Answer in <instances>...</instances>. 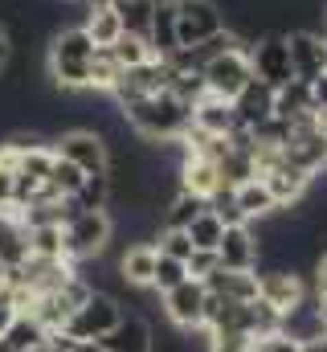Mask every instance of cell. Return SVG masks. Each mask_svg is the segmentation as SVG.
I'll return each mask as SVG.
<instances>
[{
    "mask_svg": "<svg viewBox=\"0 0 327 352\" xmlns=\"http://www.w3.org/2000/svg\"><path fill=\"white\" fill-rule=\"evenodd\" d=\"M127 127L148 140V144H176L188 127H192V107L180 102L172 90H156V94H144L127 107H119Z\"/></svg>",
    "mask_w": 327,
    "mask_h": 352,
    "instance_id": "cell-1",
    "label": "cell"
},
{
    "mask_svg": "<svg viewBox=\"0 0 327 352\" xmlns=\"http://www.w3.org/2000/svg\"><path fill=\"white\" fill-rule=\"evenodd\" d=\"M94 50H98V45L86 37L82 25L58 29V33L49 37V50H45V74L54 78V87H62V90H86L90 87Z\"/></svg>",
    "mask_w": 327,
    "mask_h": 352,
    "instance_id": "cell-2",
    "label": "cell"
},
{
    "mask_svg": "<svg viewBox=\"0 0 327 352\" xmlns=\"http://www.w3.org/2000/svg\"><path fill=\"white\" fill-rule=\"evenodd\" d=\"M62 238H66V258L74 266L102 258L115 238V217L106 209H74L62 221Z\"/></svg>",
    "mask_w": 327,
    "mask_h": 352,
    "instance_id": "cell-3",
    "label": "cell"
},
{
    "mask_svg": "<svg viewBox=\"0 0 327 352\" xmlns=\"http://www.w3.org/2000/svg\"><path fill=\"white\" fill-rule=\"evenodd\" d=\"M49 148H54V156H62L66 164H74L82 176H102L111 168V144L94 127H70Z\"/></svg>",
    "mask_w": 327,
    "mask_h": 352,
    "instance_id": "cell-4",
    "label": "cell"
},
{
    "mask_svg": "<svg viewBox=\"0 0 327 352\" xmlns=\"http://www.w3.org/2000/svg\"><path fill=\"white\" fill-rule=\"evenodd\" d=\"M119 320H123V299L115 291H90V299L74 307L62 332H70L74 340H102Z\"/></svg>",
    "mask_w": 327,
    "mask_h": 352,
    "instance_id": "cell-5",
    "label": "cell"
},
{
    "mask_svg": "<svg viewBox=\"0 0 327 352\" xmlns=\"http://www.w3.org/2000/svg\"><path fill=\"white\" fill-rule=\"evenodd\" d=\"M172 8H176L180 50H192V45L225 33V8L217 0H172Z\"/></svg>",
    "mask_w": 327,
    "mask_h": 352,
    "instance_id": "cell-6",
    "label": "cell"
},
{
    "mask_svg": "<svg viewBox=\"0 0 327 352\" xmlns=\"http://www.w3.org/2000/svg\"><path fill=\"white\" fill-rule=\"evenodd\" d=\"M201 78H205V90H209V94L234 102L245 90V82L253 78L249 50H221V54H213L209 62H201Z\"/></svg>",
    "mask_w": 327,
    "mask_h": 352,
    "instance_id": "cell-7",
    "label": "cell"
},
{
    "mask_svg": "<svg viewBox=\"0 0 327 352\" xmlns=\"http://www.w3.org/2000/svg\"><path fill=\"white\" fill-rule=\"evenodd\" d=\"M249 66H253V78L266 82L270 90L286 87L295 78L291 70V50H286V33H262L249 41Z\"/></svg>",
    "mask_w": 327,
    "mask_h": 352,
    "instance_id": "cell-8",
    "label": "cell"
},
{
    "mask_svg": "<svg viewBox=\"0 0 327 352\" xmlns=\"http://www.w3.org/2000/svg\"><path fill=\"white\" fill-rule=\"evenodd\" d=\"M160 299H164V320H168V324H176V328H184V332H192V328L205 324L209 287H205L201 278H184V283H176L172 291H164Z\"/></svg>",
    "mask_w": 327,
    "mask_h": 352,
    "instance_id": "cell-9",
    "label": "cell"
},
{
    "mask_svg": "<svg viewBox=\"0 0 327 352\" xmlns=\"http://www.w3.org/2000/svg\"><path fill=\"white\" fill-rule=\"evenodd\" d=\"M286 50H291V70L303 82H315L327 74V45L315 29H291L286 33Z\"/></svg>",
    "mask_w": 327,
    "mask_h": 352,
    "instance_id": "cell-10",
    "label": "cell"
},
{
    "mask_svg": "<svg viewBox=\"0 0 327 352\" xmlns=\"http://www.w3.org/2000/svg\"><path fill=\"white\" fill-rule=\"evenodd\" d=\"M258 274V299H266L274 311H295L303 299H307V287H303V278H299V270H282V266H274V270H253Z\"/></svg>",
    "mask_w": 327,
    "mask_h": 352,
    "instance_id": "cell-11",
    "label": "cell"
},
{
    "mask_svg": "<svg viewBox=\"0 0 327 352\" xmlns=\"http://www.w3.org/2000/svg\"><path fill=\"white\" fill-rule=\"evenodd\" d=\"M192 127L205 131V135H234L242 123H238V111H234L229 98H217V94L205 90V94L192 102Z\"/></svg>",
    "mask_w": 327,
    "mask_h": 352,
    "instance_id": "cell-12",
    "label": "cell"
},
{
    "mask_svg": "<svg viewBox=\"0 0 327 352\" xmlns=\"http://www.w3.org/2000/svg\"><path fill=\"white\" fill-rule=\"evenodd\" d=\"M234 111H238V123H242L245 131L266 127L274 119V90L266 87V82H258V78H249L245 90L234 98Z\"/></svg>",
    "mask_w": 327,
    "mask_h": 352,
    "instance_id": "cell-13",
    "label": "cell"
},
{
    "mask_svg": "<svg viewBox=\"0 0 327 352\" xmlns=\"http://www.w3.org/2000/svg\"><path fill=\"white\" fill-rule=\"evenodd\" d=\"M217 263L225 270H258V238L249 226H225V238L217 246Z\"/></svg>",
    "mask_w": 327,
    "mask_h": 352,
    "instance_id": "cell-14",
    "label": "cell"
},
{
    "mask_svg": "<svg viewBox=\"0 0 327 352\" xmlns=\"http://www.w3.org/2000/svg\"><path fill=\"white\" fill-rule=\"evenodd\" d=\"M25 258H29V230L21 221V209L8 205L0 209V270L21 266Z\"/></svg>",
    "mask_w": 327,
    "mask_h": 352,
    "instance_id": "cell-15",
    "label": "cell"
},
{
    "mask_svg": "<svg viewBox=\"0 0 327 352\" xmlns=\"http://www.w3.org/2000/svg\"><path fill=\"white\" fill-rule=\"evenodd\" d=\"M156 242H131L123 254H119V283L123 287H152V274H156Z\"/></svg>",
    "mask_w": 327,
    "mask_h": 352,
    "instance_id": "cell-16",
    "label": "cell"
},
{
    "mask_svg": "<svg viewBox=\"0 0 327 352\" xmlns=\"http://www.w3.org/2000/svg\"><path fill=\"white\" fill-rule=\"evenodd\" d=\"M106 352H152V324L144 316H127L98 340Z\"/></svg>",
    "mask_w": 327,
    "mask_h": 352,
    "instance_id": "cell-17",
    "label": "cell"
},
{
    "mask_svg": "<svg viewBox=\"0 0 327 352\" xmlns=\"http://www.w3.org/2000/svg\"><path fill=\"white\" fill-rule=\"evenodd\" d=\"M205 287H209V295H217V299H229V303H249V299H258V274L253 270H225V266H217L209 278H201Z\"/></svg>",
    "mask_w": 327,
    "mask_h": 352,
    "instance_id": "cell-18",
    "label": "cell"
},
{
    "mask_svg": "<svg viewBox=\"0 0 327 352\" xmlns=\"http://www.w3.org/2000/svg\"><path fill=\"white\" fill-rule=\"evenodd\" d=\"M229 192H234V205L245 213V221H266V217L278 213V201L270 197V188H266L262 176H249L242 184H234Z\"/></svg>",
    "mask_w": 327,
    "mask_h": 352,
    "instance_id": "cell-19",
    "label": "cell"
},
{
    "mask_svg": "<svg viewBox=\"0 0 327 352\" xmlns=\"http://www.w3.org/2000/svg\"><path fill=\"white\" fill-rule=\"evenodd\" d=\"M148 45L156 58H172L180 50V37H176V8L172 0H156V12H152V29H148Z\"/></svg>",
    "mask_w": 327,
    "mask_h": 352,
    "instance_id": "cell-20",
    "label": "cell"
},
{
    "mask_svg": "<svg viewBox=\"0 0 327 352\" xmlns=\"http://www.w3.org/2000/svg\"><path fill=\"white\" fill-rule=\"evenodd\" d=\"M307 111H315L311 82H303V78H291L286 87L274 90V119H278V123H291V119H299V115H307Z\"/></svg>",
    "mask_w": 327,
    "mask_h": 352,
    "instance_id": "cell-21",
    "label": "cell"
},
{
    "mask_svg": "<svg viewBox=\"0 0 327 352\" xmlns=\"http://www.w3.org/2000/svg\"><path fill=\"white\" fill-rule=\"evenodd\" d=\"M205 209H209V201H205V197L176 188V192H172V201L164 205V213H160V217H164L160 230H188V226H192Z\"/></svg>",
    "mask_w": 327,
    "mask_h": 352,
    "instance_id": "cell-22",
    "label": "cell"
},
{
    "mask_svg": "<svg viewBox=\"0 0 327 352\" xmlns=\"http://www.w3.org/2000/svg\"><path fill=\"white\" fill-rule=\"evenodd\" d=\"M123 33H135L148 41V29H152V12H156V0H111Z\"/></svg>",
    "mask_w": 327,
    "mask_h": 352,
    "instance_id": "cell-23",
    "label": "cell"
},
{
    "mask_svg": "<svg viewBox=\"0 0 327 352\" xmlns=\"http://www.w3.org/2000/svg\"><path fill=\"white\" fill-rule=\"evenodd\" d=\"M82 29H86V37H90L94 45H115V41H119V33H123V25H119V16H115V8H111V4L86 8Z\"/></svg>",
    "mask_w": 327,
    "mask_h": 352,
    "instance_id": "cell-24",
    "label": "cell"
},
{
    "mask_svg": "<svg viewBox=\"0 0 327 352\" xmlns=\"http://www.w3.org/2000/svg\"><path fill=\"white\" fill-rule=\"evenodd\" d=\"M29 230V258H66L62 226H25Z\"/></svg>",
    "mask_w": 327,
    "mask_h": 352,
    "instance_id": "cell-25",
    "label": "cell"
},
{
    "mask_svg": "<svg viewBox=\"0 0 327 352\" xmlns=\"http://www.w3.org/2000/svg\"><path fill=\"white\" fill-rule=\"evenodd\" d=\"M119 74H123V66L115 62V54H111V45H98L94 50V62H90V87L94 94H111L115 82H119Z\"/></svg>",
    "mask_w": 327,
    "mask_h": 352,
    "instance_id": "cell-26",
    "label": "cell"
},
{
    "mask_svg": "<svg viewBox=\"0 0 327 352\" xmlns=\"http://www.w3.org/2000/svg\"><path fill=\"white\" fill-rule=\"evenodd\" d=\"M184 234H188L192 250H217V246H221V238H225V221H221L213 209H205V213L184 230Z\"/></svg>",
    "mask_w": 327,
    "mask_h": 352,
    "instance_id": "cell-27",
    "label": "cell"
},
{
    "mask_svg": "<svg viewBox=\"0 0 327 352\" xmlns=\"http://www.w3.org/2000/svg\"><path fill=\"white\" fill-rule=\"evenodd\" d=\"M0 340H4L8 349H16V352H29V349H37V344L45 340V328H41L29 311H21V316L8 324V332H4Z\"/></svg>",
    "mask_w": 327,
    "mask_h": 352,
    "instance_id": "cell-28",
    "label": "cell"
},
{
    "mask_svg": "<svg viewBox=\"0 0 327 352\" xmlns=\"http://www.w3.org/2000/svg\"><path fill=\"white\" fill-rule=\"evenodd\" d=\"M111 54H115V62H119L123 70L144 66V62H152V58H156V54H152V45H148L144 37H135V33H119V41L111 45Z\"/></svg>",
    "mask_w": 327,
    "mask_h": 352,
    "instance_id": "cell-29",
    "label": "cell"
},
{
    "mask_svg": "<svg viewBox=\"0 0 327 352\" xmlns=\"http://www.w3.org/2000/svg\"><path fill=\"white\" fill-rule=\"evenodd\" d=\"M70 201H74V209H111V180H106V173L86 176L82 188L70 197Z\"/></svg>",
    "mask_w": 327,
    "mask_h": 352,
    "instance_id": "cell-30",
    "label": "cell"
},
{
    "mask_svg": "<svg viewBox=\"0 0 327 352\" xmlns=\"http://www.w3.org/2000/svg\"><path fill=\"white\" fill-rule=\"evenodd\" d=\"M188 278V266L180 263V258H168V254H156V274H152V291H172L176 283H184Z\"/></svg>",
    "mask_w": 327,
    "mask_h": 352,
    "instance_id": "cell-31",
    "label": "cell"
},
{
    "mask_svg": "<svg viewBox=\"0 0 327 352\" xmlns=\"http://www.w3.org/2000/svg\"><path fill=\"white\" fill-rule=\"evenodd\" d=\"M82 180H86V176H82L74 164H66V160L58 156V160H54V168H49V180H45V184H49L58 197H74V192L82 188Z\"/></svg>",
    "mask_w": 327,
    "mask_h": 352,
    "instance_id": "cell-32",
    "label": "cell"
},
{
    "mask_svg": "<svg viewBox=\"0 0 327 352\" xmlns=\"http://www.w3.org/2000/svg\"><path fill=\"white\" fill-rule=\"evenodd\" d=\"M156 250H160V254H168V258L188 263L192 242H188V234H184V230H160V234H156Z\"/></svg>",
    "mask_w": 327,
    "mask_h": 352,
    "instance_id": "cell-33",
    "label": "cell"
},
{
    "mask_svg": "<svg viewBox=\"0 0 327 352\" xmlns=\"http://www.w3.org/2000/svg\"><path fill=\"white\" fill-rule=\"evenodd\" d=\"M205 336H209L205 352H253V340H258L245 332H205Z\"/></svg>",
    "mask_w": 327,
    "mask_h": 352,
    "instance_id": "cell-34",
    "label": "cell"
},
{
    "mask_svg": "<svg viewBox=\"0 0 327 352\" xmlns=\"http://www.w3.org/2000/svg\"><path fill=\"white\" fill-rule=\"evenodd\" d=\"M303 349V340H295L291 332H266V336H258L253 340V352H299Z\"/></svg>",
    "mask_w": 327,
    "mask_h": 352,
    "instance_id": "cell-35",
    "label": "cell"
},
{
    "mask_svg": "<svg viewBox=\"0 0 327 352\" xmlns=\"http://www.w3.org/2000/svg\"><path fill=\"white\" fill-rule=\"evenodd\" d=\"M184 266H188V278H209L221 263H217V250H192Z\"/></svg>",
    "mask_w": 327,
    "mask_h": 352,
    "instance_id": "cell-36",
    "label": "cell"
},
{
    "mask_svg": "<svg viewBox=\"0 0 327 352\" xmlns=\"http://www.w3.org/2000/svg\"><path fill=\"white\" fill-rule=\"evenodd\" d=\"M16 316H21V307H16V295H12V291L0 283V336L8 332V324H12Z\"/></svg>",
    "mask_w": 327,
    "mask_h": 352,
    "instance_id": "cell-37",
    "label": "cell"
},
{
    "mask_svg": "<svg viewBox=\"0 0 327 352\" xmlns=\"http://www.w3.org/2000/svg\"><path fill=\"white\" fill-rule=\"evenodd\" d=\"M315 295H327V250L315 258Z\"/></svg>",
    "mask_w": 327,
    "mask_h": 352,
    "instance_id": "cell-38",
    "label": "cell"
},
{
    "mask_svg": "<svg viewBox=\"0 0 327 352\" xmlns=\"http://www.w3.org/2000/svg\"><path fill=\"white\" fill-rule=\"evenodd\" d=\"M299 352H327V332L311 336V340H303V349H299Z\"/></svg>",
    "mask_w": 327,
    "mask_h": 352,
    "instance_id": "cell-39",
    "label": "cell"
},
{
    "mask_svg": "<svg viewBox=\"0 0 327 352\" xmlns=\"http://www.w3.org/2000/svg\"><path fill=\"white\" fill-rule=\"evenodd\" d=\"M74 352H106V349H102L98 340H78V344H74Z\"/></svg>",
    "mask_w": 327,
    "mask_h": 352,
    "instance_id": "cell-40",
    "label": "cell"
},
{
    "mask_svg": "<svg viewBox=\"0 0 327 352\" xmlns=\"http://www.w3.org/2000/svg\"><path fill=\"white\" fill-rule=\"evenodd\" d=\"M29 352H54V349H49V344H45V340H41V344H37V349H29Z\"/></svg>",
    "mask_w": 327,
    "mask_h": 352,
    "instance_id": "cell-41",
    "label": "cell"
},
{
    "mask_svg": "<svg viewBox=\"0 0 327 352\" xmlns=\"http://www.w3.org/2000/svg\"><path fill=\"white\" fill-rule=\"evenodd\" d=\"M0 352H16V349H8V344H4V340H0Z\"/></svg>",
    "mask_w": 327,
    "mask_h": 352,
    "instance_id": "cell-42",
    "label": "cell"
}]
</instances>
